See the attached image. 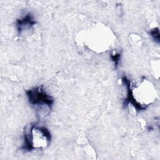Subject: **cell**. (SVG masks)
<instances>
[{
    "label": "cell",
    "mask_w": 160,
    "mask_h": 160,
    "mask_svg": "<svg viewBox=\"0 0 160 160\" xmlns=\"http://www.w3.org/2000/svg\"><path fill=\"white\" fill-rule=\"evenodd\" d=\"M51 139V133L48 128L36 124L31 125L29 131L24 134L22 149L29 151L38 148H46L49 144Z\"/></svg>",
    "instance_id": "6da1fadb"
},
{
    "label": "cell",
    "mask_w": 160,
    "mask_h": 160,
    "mask_svg": "<svg viewBox=\"0 0 160 160\" xmlns=\"http://www.w3.org/2000/svg\"><path fill=\"white\" fill-rule=\"evenodd\" d=\"M29 102L37 107H46L51 109L54 99L44 91L42 86L34 88L26 91Z\"/></svg>",
    "instance_id": "7a4b0ae2"
},
{
    "label": "cell",
    "mask_w": 160,
    "mask_h": 160,
    "mask_svg": "<svg viewBox=\"0 0 160 160\" xmlns=\"http://www.w3.org/2000/svg\"><path fill=\"white\" fill-rule=\"evenodd\" d=\"M36 24L34 16L31 14H26L22 18L19 19L16 21V26L19 34H21L24 30L32 28Z\"/></svg>",
    "instance_id": "3957f363"
},
{
    "label": "cell",
    "mask_w": 160,
    "mask_h": 160,
    "mask_svg": "<svg viewBox=\"0 0 160 160\" xmlns=\"http://www.w3.org/2000/svg\"><path fill=\"white\" fill-rule=\"evenodd\" d=\"M150 34L152 38L158 42H159V32L158 28H154L150 31Z\"/></svg>",
    "instance_id": "277c9868"
},
{
    "label": "cell",
    "mask_w": 160,
    "mask_h": 160,
    "mask_svg": "<svg viewBox=\"0 0 160 160\" xmlns=\"http://www.w3.org/2000/svg\"><path fill=\"white\" fill-rule=\"evenodd\" d=\"M121 54L119 53H115L114 54H112L111 55V59L112 60V61L114 62L115 66H116L120 60V56Z\"/></svg>",
    "instance_id": "5b68a950"
}]
</instances>
